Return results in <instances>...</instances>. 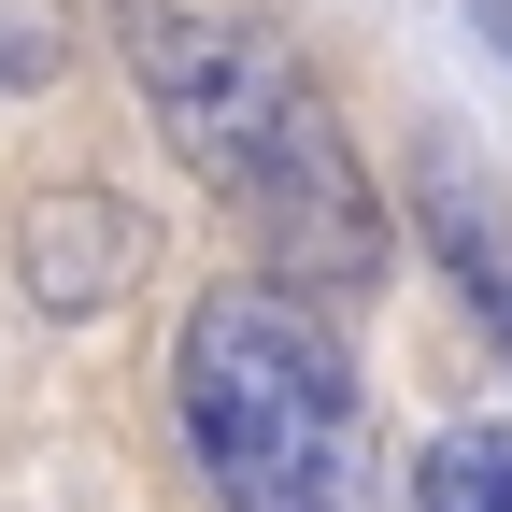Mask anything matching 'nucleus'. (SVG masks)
Here are the masks:
<instances>
[{
  "mask_svg": "<svg viewBox=\"0 0 512 512\" xmlns=\"http://www.w3.org/2000/svg\"><path fill=\"white\" fill-rule=\"evenodd\" d=\"M413 512H512V427L498 413L441 427L427 456H413Z\"/></svg>",
  "mask_w": 512,
  "mask_h": 512,
  "instance_id": "4",
  "label": "nucleus"
},
{
  "mask_svg": "<svg viewBox=\"0 0 512 512\" xmlns=\"http://www.w3.org/2000/svg\"><path fill=\"white\" fill-rule=\"evenodd\" d=\"M171 427L214 512H384V441H370V384L342 328L256 271L200 285L171 342Z\"/></svg>",
  "mask_w": 512,
  "mask_h": 512,
  "instance_id": "2",
  "label": "nucleus"
},
{
  "mask_svg": "<svg viewBox=\"0 0 512 512\" xmlns=\"http://www.w3.org/2000/svg\"><path fill=\"white\" fill-rule=\"evenodd\" d=\"M15 285H29V313H57V328H100V313L143 285V214L100 200V185H43V200L15 214Z\"/></svg>",
  "mask_w": 512,
  "mask_h": 512,
  "instance_id": "3",
  "label": "nucleus"
},
{
  "mask_svg": "<svg viewBox=\"0 0 512 512\" xmlns=\"http://www.w3.org/2000/svg\"><path fill=\"white\" fill-rule=\"evenodd\" d=\"M114 43H128V86H143L157 143L256 228V285H285L313 313L384 285L399 214H384L342 100L313 86V57L256 0H114Z\"/></svg>",
  "mask_w": 512,
  "mask_h": 512,
  "instance_id": "1",
  "label": "nucleus"
},
{
  "mask_svg": "<svg viewBox=\"0 0 512 512\" xmlns=\"http://www.w3.org/2000/svg\"><path fill=\"white\" fill-rule=\"evenodd\" d=\"M470 29H484V43H498V57H512V0H470Z\"/></svg>",
  "mask_w": 512,
  "mask_h": 512,
  "instance_id": "6",
  "label": "nucleus"
},
{
  "mask_svg": "<svg viewBox=\"0 0 512 512\" xmlns=\"http://www.w3.org/2000/svg\"><path fill=\"white\" fill-rule=\"evenodd\" d=\"M15 72H57V29H0V86Z\"/></svg>",
  "mask_w": 512,
  "mask_h": 512,
  "instance_id": "5",
  "label": "nucleus"
}]
</instances>
